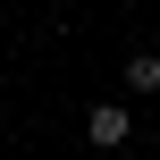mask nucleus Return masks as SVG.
<instances>
[{"instance_id":"f257e3e1","label":"nucleus","mask_w":160,"mask_h":160,"mask_svg":"<svg viewBox=\"0 0 160 160\" xmlns=\"http://www.w3.org/2000/svg\"><path fill=\"white\" fill-rule=\"evenodd\" d=\"M84 135H93L101 152H110V143H127V110H118V101H101V110L84 118Z\"/></svg>"},{"instance_id":"f03ea898","label":"nucleus","mask_w":160,"mask_h":160,"mask_svg":"<svg viewBox=\"0 0 160 160\" xmlns=\"http://www.w3.org/2000/svg\"><path fill=\"white\" fill-rule=\"evenodd\" d=\"M127 84H135V93H160V51H135V59H127Z\"/></svg>"}]
</instances>
